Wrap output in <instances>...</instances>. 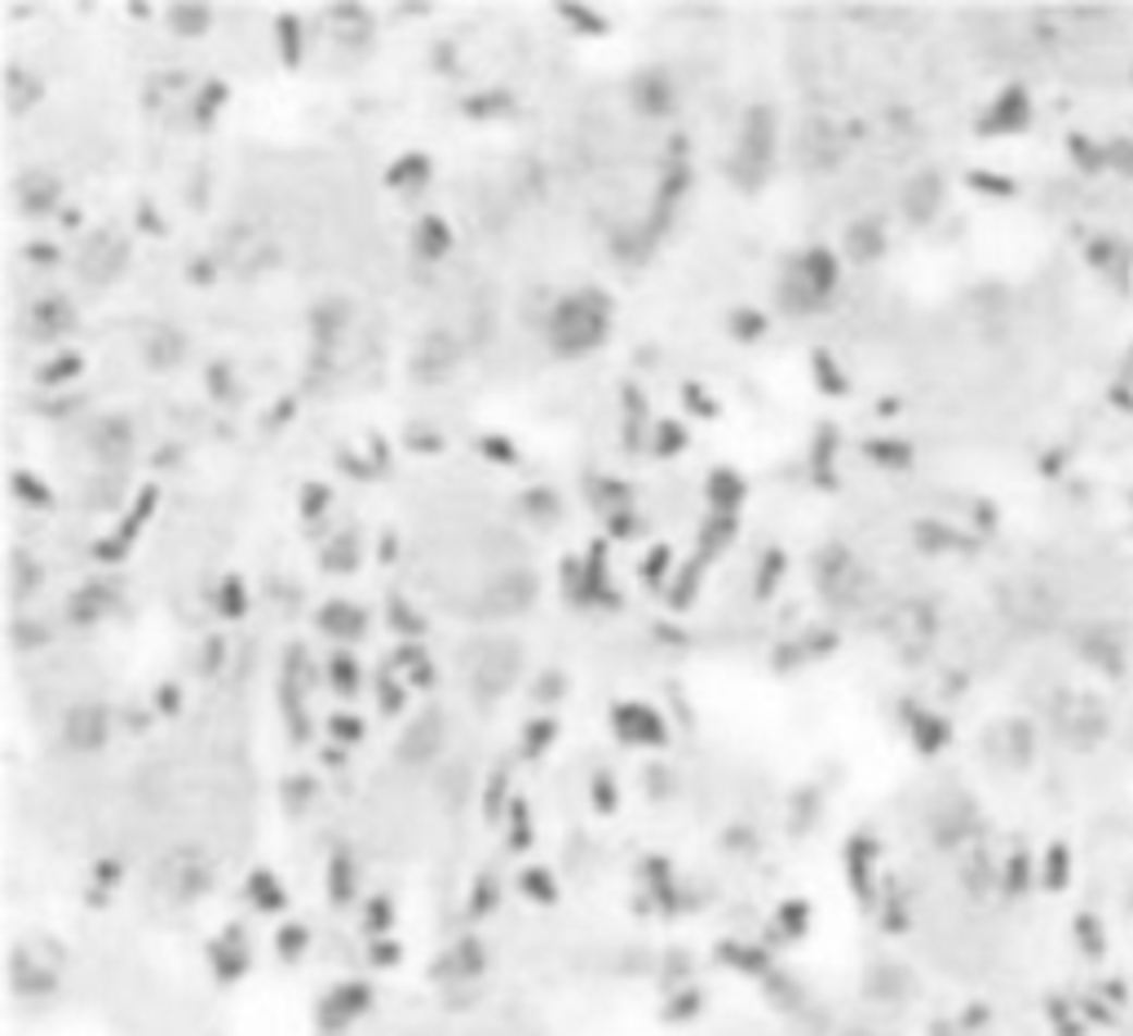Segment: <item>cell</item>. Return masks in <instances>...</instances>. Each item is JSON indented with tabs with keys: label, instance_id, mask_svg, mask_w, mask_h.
<instances>
[{
	"label": "cell",
	"instance_id": "obj_7",
	"mask_svg": "<svg viewBox=\"0 0 1133 1036\" xmlns=\"http://www.w3.org/2000/svg\"><path fill=\"white\" fill-rule=\"evenodd\" d=\"M531 599H537V576H527V571H505L496 585H488V594H483V612L488 616H518V612H527L531 607Z\"/></svg>",
	"mask_w": 1133,
	"mask_h": 1036
},
{
	"label": "cell",
	"instance_id": "obj_48",
	"mask_svg": "<svg viewBox=\"0 0 1133 1036\" xmlns=\"http://www.w3.org/2000/svg\"><path fill=\"white\" fill-rule=\"evenodd\" d=\"M598 492H607V501H612V505H625V501H629V492H625L620 483H603Z\"/></svg>",
	"mask_w": 1133,
	"mask_h": 1036
},
{
	"label": "cell",
	"instance_id": "obj_47",
	"mask_svg": "<svg viewBox=\"0 0 1133 1036\" xmlns=\"http://www.w3.org/2000/svg\"><path fill=\"white\" fill-rule=\"evenodd\" d=\"M390 612H394V620H398V625H404V629H408V633H417V629H421V625H417V616H412V612H408V607H404V603H398V599H394V603H390Z\"/></svg>",
	"mask_w": 1133,
	"mask_h": 1036
},
{
	"label": "cell",
	"instance_id": "obj_16",
	"mask_svg": "<svg viewBox=\"0 0 1133 1036\" xmlns=\"http://www.w3.org/2000/svg\"><path fill=\"white\" fill-rule=\"evenodd\" d=\"M319 629L332 633V638H359L364 633V612L350 607V603H328L319 612Z\"/></svg>",
	"mask_w": 1133,
	"mask_h": 1036
},
{
	"label": "cell",
	"instance_id": "obj_15",
	"mask_svg": "<svg viewBox=\"0 0 1133 1036\" xmlns=\"http://www.w3.org/2000/svg\"><path fill=\"white\" fill-rule=\"evenodd\" d=\"M797 271L806 275V284L820 293V297H828L833 293V284H837V262H833V252L828 248H811L802 262H797Z\"/></svg>",
	"mask_w": 1133,
	"mask_h": 1036
},
{
	"label": "cell",
	"instance_id": "obj_44",
	"mask_svg": "<svg viewBox=\"0 0 1133 1036\" xmlns=\"http://www.w3.org/2000/svg\"><path fill=\"white\" fill-rule=\"evenodd\" d=\"M505 107V98H475V102H465V111L470 115H492V111H501Z\"/></svg>",
	"mask_w": 1133,
	"mask_h": 1036
},
{
	"label": "cell",
	"instance_id": "obj_12",
	"mask_svg": "<svg viewBox=\"0 0 1133 1036\" xmlns=\"http://www.w3.org/2000/svg\"><path fill=\"white\" fill-rule=\"evenodd\" d=\"M102 736H107V714L98 704H81L76 714L66 718V740L81 744V749H94Z\"/></svg>",
	"mask_w": 1133,
	"mask_h": 1036
},
{
	"label": "cell",
	"instance_id": "obj_22",
	"mask_svg": "<svg viewBox=\"0 0 1133 1036\" xmlns=\"http://www.w3.org/2000/svg\"><path fill=\"white\" fill-rule=\"evenodd\" d=\"M426 177H430V156H404V160H394L390 173H385L390 186H417Z\"/></svg>",
	"mask_w": 1133,
	"mask_h": 1036
},
{
	"label": "cell",
	"instance_id": "obj_28",
	"mask_svg": "<svg viewBox=\"0 0 1133 1036\" xmlns=\"http://www.w3.org/2000/svg\"><path fill=\"white\" fill-rule=\"evenodd\" d=\"M218 612L226 616V620H239L244 612H248V599H244V585L231 576V580H222V590H218Z\"/></svg>",
	"mask_w": 1133,
	"mask_h": 1036
},
{
	"label": "cell",
	"instance_id": "obj_25",
	"mask_svg": "<svg viewBox=\"0 0 1133 1036\" xmlns=\"http://www.w3.org/2000/svg\"><path fill=\"white\" fill-rule=\"evenodd\" d=\"M417 248H421L426 257H443V252L452 248V231H447L439 218H426V222L417 226Z\"/></svg>",
	"mask_w": 1133,
	"mask_h": 1036
},
{
	"label": "cell",
	"instance_id": "obj_23",
	"mask_svg": "<svg viewBox=\"0 0 1133 1036\" xmlns=\"http://www.w3.org/2000/svg\"><path fill=\"white\" fill-rule=\"evenodd\" d=\"M5 85H10V111H27V107L40 98V81H36V76H27L23 67H10Z\"/></svg>",
	"mask_w": 1133,
	"mask_h": 1036
},
{
	"label": "cell",
	"instance_id": "obj_3",
	"mask_svg": "<svg viewBox=\"0 0 1133 1036\" xmlns=\"http://www.w3.org/2000/svg\"><path fill=\"white\" fill-rule=\"evenodd\" d=\"M124 267H128V239H124V235H115V231H94V235L81 244L76 271H81L89 284H111V280H120Z\"/></svg>",
	"mask_w": 1133,
	"mask_h": 1036
},
{
	"label": "cell",
	"instance_id": "obj_27",
	"mask_svg": "<svg viewBox=\"0 0 1133 1036\" xmlns=\"http://www.w3.org/2000/svg\"><path fill=\"white\" fill-rule=\"evenodd\" d=\"M730 536H736V518L730 514H717L713 523H704V536H700V554H713V550H722Z\"/></svg>",
	"mask_w": 1133,
	"mask_h": 1036
},
{
	"label": "cell",
	"instance_id": "obj_11",
	"mask_svg": "<svg viewBox=\"0 0 1133 1036\" xmlns=\"http://www.w3.org/2000/svg\"><path fill=\"white\" fill-rule=\"evenodd\" d=\"M19 200L27 213H49L58 205V177L45 173V169H32L19 177Z\"/></svg>",
	"mask_w": 1133,
	"mask_h": 1036
},
{
	"label": "cell",
	"instance_id": "obj_35",
	"mask_svg": "<svg viewBox=\"0 0 1133 1036\" xmlns=\"http://www.w3.org/2000/svg\"><path fill=\"white\" fill-rule=\"evenodd\" d=\"M762 563H766V567H762V580H758V594L766 599V594H771V585H775V576H784V554H779V550H771Z\"/></svg>",
	"mask_w": 1133,
	"mask_h": 1036
},
{
	"label": "cell",
	"instance_id": "obj_1",
	"mask_svg": "<svg viewBox=\"0 0 1133 1036\" xmlns=\"http://www.w3.org/2000/svg\"><path fill=\"white\" fill-rule=\"evenodd\" d=\"M607 297L598 293H571L550 314V342L558 355H584L607 337Z\"/></svg>",
	"mask_w": 1133,
	"mask_h": 1036
},
{
	"label": "cell",
	"instance_id": "obj_19",
	"mask_svg": "<svg viewBox=\"0 0 1133 1036\" xmlns=\"http://www.w3.org/2000/svg\"><path fill=\"white\" fill-rule=\"evenodd\" d=\"M616 723H620V731H625V736H633V740H638V736H642L646 744H655V740H660V723L646 714L642 704H625L620 714H616Z\"/></svg>",
	"mask_w": 1133,
	"mask_h": 1036
},
{
	"label": "cell",
	"instance_id": "obj_21",
	"mask_svg": "<svg viewBox=\"0 0 1133 1036\" xmlns=\"http://www.w3.org/2000/svg\"><path fill=\"white\" fill-rule=\"evenodd\" d=\"M209 10L205 5H173L169 10V27L177 32V36H205L209 32Z\"/></svg>",
	"mask_w": 1133,
	"mask_h": 1036
},
{
	"label": "cell",
	"instance_id": "obj_31",
	"mask_svg": "<svg viewBox=\"0 0 1133 1036\" xmlns=\"http://www.w3.org/2000/svg\"><path fill=\"white\" fill-rule=\"evenodd\" d=\"M76 372H81V359H76V355H62L58 363L40 368V385H58V381H66V377H76Z\"/></svg>",
	"mask_w": 1133,
	"mask_h": 1036
},
{
	"label": "cell",
	"instance_id": "obj_14",
	"mask_svg": "<svg viewBox=\"0 0 1133 1036\" xmlns=\"http://www.w3.org/2000/svg\"><path fill=\"white\" fill-rule=\"evenodd\" d=\"M779 306H784L788 314H811L815 306H824V297H820V293L806 284V275H802V271L792 267V271L779 280Z\"/></svg>",
	"mask_w": 1133,
	"mask_h": 1036
},
{
	"label": "cell",
	"instance_id": "obj_13",
	"mask_svg": "<svg viewBox=\"0 0 1133 1036\" xmlns=\"http://www.w3.org/2000/svg\"><path fill=\"white\" fill-rule=\"evenodd\" d=\"M128 443H133V434H128V421H124V417L98 421V430H94V452H98L102 461H124V457H128Z\"/></svg>",
	"mask_w": 1133,
	"mask_h": 1036
},
{
	"label": "cell",
	"instance_id": "obj_36",
	"mask_svg": "<svg viewBox=\"0 0 1133 1036\" xmlns=\"http://www.w3.org/2000/svg\"><path fill=\"white\" fill-rule=\"evenodd\" d=\"M14 488H19V496H23V501L49 505V488H45L40 479H32V474H14Z\"/></svg>",
	"mask_w": 1133,
	"mask_h": 1036
},
{
	"label": "cell",
	"instance_id": "obj_45",
	"mask_svg": "<svg viewBox=\"0 0 1133 1036\" xmlns=\"http://www.w3.org/2000/svg\"><path fill=\"white\" fill-rule=\"evenodd\" d=\"M323 505H328V492H323V488H306V501H301V509H306V514L315 518V514H319Z\"/></svg>",
	"mask_w": 1133,
	"mask_h": 1036
},
{
	"label": "cell",
	"instance_id": "obj_41",
	"mask_svg": "<svg viewBox=\"0 0 1133 1036\" xmlns=\"http://www.w3.org/2000/svg\"><path fill=\"white\" fill-rule=\"evenodd\" d=\"M869 452H873L877 461H895V466H899V461H908L899 443H869Z\"/></svg>",
	"mask_w": 1133,
	"mask_h": 1036
},
{
	"label": "cell",
	"instance_id": "obj_24",
	"mask_svg": "<svg viewBox=\"0 0 1133 1036\" xmlns=\"http://www.w3.org/2000/svg\"><path fill=\"white\" fill-rule=\"evenodd\" d=\"M143 359H147L151 368H173V363L182 359V337H177V333H156V337L147 342Z\"/></svg>",
	"mask_w": 1133,
	"mask_h": 1036
},
{
	"label": "cell",
	"instance_id": "obj_20",
	"mask_svg": "<svg viewBox=\"0 0 1133 1036\" xmlns=\"http://www.w3.org/2000/svg\"><path fill=\"white\" fill-rule=\"evenodd\" d=\"M846 244H850V252L859 257V262H873V257L882 252V226L877 222H859V226L846 231Z\"/></svg>",
	"mask_w": 1133,
	"mask_h": 1036
},
{
	"label": "cell",
	"instance_id": "obj_42",
	"mask_svg": "<svg viewBox=\"0 0 1133 1036\" xmlns=\"http://www.w3.org/2000/svg\"><path fill=\"white\" fill-rule=\"evenodd\" d=\"M815 368H820V372H824V381H828V395H841V391H846V385H841V377H837V372H833V363H828V355H815Z\"/></svg>",
	"mask_w": 1133,
	"mask_h": 1036
},
{
	"label": "cell",
	"instance_id": "obj_9",
	"mask_svg": "<svg viewBox=\"0 0 1133 1036\" xmlns=\"http://www.w3.org/2000/svg\"><path fill=\"white\" fill-rule=\"evenodd\" d=\"M633 107H638L642 115H674V107H678L674 81L664 76V72H642V76L633 81Z\"/></svg>",
	"mask_w": 1133,
	"mask_h": 1036
},
{
	"label": "cell",
	"instance_id": "obj_2",
	"mask_svg": "<svg viewBox=\"0 0 1133 1036\" xmlns=\"http://www.w3.org/2000/svg\"><path fill=\"white\" fill-rule=\"evenodd\" d=\"M771 156H775V115H771V107H753L740 124V147H736V160H730V173L744 186H758L771 169Z\"/></svg>",
	"mask_w": 1133,
	"mask_h": 1036
},
{
	"label": "cell",
	"instance_id": "obj_34",
	"mask_svg": "<svg viewBox=\"0 0 1133 1036\" xmlns=\"http://www.w3.org/2000/svg\"><path fill=\"white\" fill-rule=\"evenodd\" d=\"M280 49L288 62L301 58V36H297V18H280Z\"/></svg>",
	"mask_w": 1133,
	"mask_h": 1036
},
{
	"label": "cell",
	"instance_id": "obj_10",
	"mask_svg": "<svg viewBox=\"0 0 1133 1036\" xmlns=\"http://www.w3.org/2000/svg\"><path fill=\"white\" fill-rule=\"evenodd\" d=\"M456 359H460L456 342H452L447 333H430V337L421 342V355H417V377L439 381V377H447V372L456 368Z\"/></svg>",
	"mask_w": 1133,
	"mask_h": 1036
},
{
	"label": "cell",
	"instance_id": "obj_39",
	"mask_svg": "<svg viewBox=\"0 0 1133 1036\" xmlns=\"http://www.w3.org/2000/svg\"><path fill=\"white\" fill-rule=\"evenodd\" d=\"M527 514H541V518L554 514V496H550V488H537V492L527 496Z\"/></svg>",
	"mask_w": 1133,
	"mask_h": 1036
},
{
	"label": "cell",
	"instance_id": "obj_8",
	"mask_svg": "<svg viewBox=\"0 0 1133 1036\" xmlns=\"http://www.w3.org/2000/svg\"><path fill=\"white\" fill-rule=\"evenodd\" d=\"M27 329H32L36 342H53V337H62V333L76 329V310H72V301H62V297H40V301L32 306Z\"/></svg>",
	"mask_w": 1133,
	"mask_h": 1036
},
{
	"label": "cell",
	"instance_id": "obj_18",
	"mask_svg": "<svg viewBox=\"0 0 1133 1036\" xmlns=\"http://www.w3.org/2000/svg\"><path fill=\"white\" fill-rule=\"evenodd\" d=\"M709 501H713L722 514H730V509L744 501V479L730 474V470H713V474H709Z\"/></svg>",
	"mask_w": 1133,
	"mask_h": 1036
},
{
	"label": "cell",
	"instance_id": "obj_37",
	"mask_svg": "<svg viewBox=\"0 0 1133 1036\" xmlns=\"http://www.w3.org/2000/svg\"><path fill=\"white\" fill-rule=\"evenodd\" d=\"M332 682H337L342 691H355V682H359V674H355V665L342 656V661H332Z\"/></svg>",
	"mask_w": 1133,
	"mask_h": 1036
},
{
	"label": "cell",
	"instance_id": "obj_32",
	"mask_svg": "<svg viewBox=\"0 0 1133 1036\" xmlns=\"http://www.w3.org/2000/svg\"><path fill=\"white\" fill-rule=\"evenodd\" d=\"M682 443H687V430H682V425H674V421L660 425V443H655L660 457H674V452H682Z\"/></svg>",
	"mask_w": 1133,
	"mask_h": 1036
},
{
	"label": "cell",
	"instance_id": "obj_29",
	"mask_svg": "<svg viewBox=\"0 0 1133 1036\" xmlns=\"http://www.w3.org/2000/svg\"><path fill=\"white\" fill-rule=\"evenodd\" d=\"M36 585H40V567H32V563L19 554V558H14V594L27 599Z\"/></svg>",
	"mask_w": 1133,
	"mask_h": 1036
},
{
	"label": "cell",
	"instance_id": "obj_26",
	"mask_svg": "<svg viewBox=\"0 0 1133 1036\" xmlns=\"http://www.w3.org/2000/svg\"><path fill=\"white\" fill-rule=\"evenodd\" d=\"M323 563H328V571H355L359 567V541L346 532V536H337L328 550H323Z\"/></svg>",
	"mask_w": 1133,
	"mask_h": 1036
},
{
	"label": "cell",
	"instance_id": "obj_33",
	"mask_svg": "<svg viewBox=\"0 0 1133 1036\" xmlns=\"http://www.w3.org/2000/svg\"><path fill=\"white\" fill-rule=\"evenodd\" d=\"M700 567H704V554H700V558H695V563L682 571V580H678V590H674V603H678V607H687V603H691V594H695V580H700Z\"/></svg>",
	"mask_w": 1133,
	"mask_h": 1036
},
{
	"label": "cell",
	"instance_id": "obj_4",
	"mask_svg": "<svg viewBox=\"0 0 1133 1036\" xmlns=\"http://www.w3.org/2000/svg\"><path fill=\"white\" fill-rule=\"evenodd\" d=\"M841 156H846L841 128H837L833 120H824V115H811V120L802 124V138H797V160H802V169H811V173H833V169L841 164Z\"/></svg>",
	"mask_w": 1133,
	"mask_h": 1036
},
{
	"label": "cell",
	"instance_id": "obj_43",
	"mask_svg": "<svg viewBox=\"0 0 1133 1036\" xmlns=\"http://www.w3.org/2000/svg\"><path fill=\"white\" fill-rule=\"evenodd\" d=\"M664 567H669V550H651V558H646V580H660Z\"/></svg>",
	"mask_w": 1133,
	"mask_h": 1036
},
{
	"label": "cell",
	"instance_id": "obj_46",
	"mask_svg": "<svg viewBox=\"0 0 1133 1036\" xmlns=\"http://www.w3.org/2000/svg\"><path fill=\"white\" fill-rule=\"evenodd\" d=\"M483 447L492 452V461H505V466H514V447H509V443H501V439H488Z\"/></svg>",
	"mask_w": 1133,
	"mask_h": 1036
},
{
	"label": "cell",
	"instance_id": "obj_38",
	"mask_svg": "<svg viewBox=\"0 0 1133 1036\" xmlns=\"http://www.w3.org/2000/svg\"><path fill=\"white\" fill-rule=\"evenodd\" d=\"M762 329H766V323H762L758 310H740V314H736V333H740V337H758Z\"/></svg>",
	"mask_w": 1133,
	"mask_h": 1036
},
{
	"label": "cell",
	"instance_id": "obj_50",
	"mask_svg": "<svg viewBox=\"0 0 1133 1036\" xmlns=\"http://www.w3.org/2000/svg\"><path fill=\"white\" fill-rule=\"evenodd\" d=\"M381 700H385V708H398V687L381 682Z\"/></svg>",
	"mask_w": 1133,
	"mask_h": 1036
},
{
	"label": "cell",
	"instance_id": "obj_17",
	"mask_svg": "<svg viewBox=\"0 0 1133 1036\" xmlns=\"http://www.w3.org/2000/svg\"><path fill=\"white\" fill-rule=\"evenodd\" d=\"M107 612H111V590L107 585H85L72 603H66V616H72L76 625H94Z\"/></svg>",
	"mask_w": 1133,
	"mask_h": 1036
},
{
	"label": "cell",
	"instance_id": "obj_49",
	"mask_svg": "<svg viewBox=\"0 0 1133 1036\" xmlns=\"http://www.w3.org/2000/svg\"><path fill=\"white\" fill-rule=\"evenodd\" d=\"M612 528H616V536H629V532H633V518L616 514V518H612Z\"/></svg>",
	"mask_w": 1133,
	"mask_h": 1036
},
{
	"label": "cell",
	"instance_id": "obj_5",
	"mask_svg": "<svg viewBox=\"0 0 1133 1036\" xmlns=\"http://www.w3.org/2000/svg\"><path fill=\"white\" fill-rule=\"evenodd\" d=\"M815 580H820V590H824L828 603H859V594H863V571H859L854 554L837 550V545L820 554Z\"/></svg>",
	"mask_w": 1133,
	"mask_h": 1036
},
{
	"label": "cell",
	"instance_id": "obj_51",
	"mask_svg": "<svg viewBox=\"0 0 1133 1036\" xmlns=\"http://www.w3.org/2000/svg\"><path fill=\"white\" fill-rule=\"evenodd\" d=\"M337 731H342V736H359V723H350V718H342V723H337Z\"/></svg>",
	"mask_w": 1133,
	"mask_h": 1036
},
{
	"label": "cell",
	"instance_id": "obj_40",
	"mask_svg": "<svg viewBox=\"0 0 1133 1036\" xmlns=\"http://www.w3.org/2000/svg\"><path fill=\"white\" fill-rule=\"evenodd\" d=\"M563 18H571V23H580V27H584V32H589V36H593V32H607V18H593V14H584V10H576V5H571V10H563Z\"/></svg>",
	"mask_w": 1133,
	"mask_h": 1036
},
{
	"label": "cell",
	"instance_id": "obj_6",
	"mask_svg": "<svg viewBox=\"0 0 1133 1036\" xmlns=\"http://www.w3.org/2000/svg\"><path fill=\"white\" fill-rule=\"evenodd\" d=\"M514 674H518V646L514 642H488V646H479V656H475V691L479 695H501V691H509V682H514Z\"/></svg>",
	"mask_w": 1133,
	"mask_h": 1036
},
{
	"label": "cell",
	"instance_id": "obj_30",
	"mask_svg": "<svg viewBox=\"0 0 1133 1036\" xmlns=\"http://www.w3.org/2000/svg\"><path fill=\"white\" fill-rule=\"evenodd\" d=\"M929 205H935V182H912V190H908V209H912V218H925L929 213Z\"/></svg>",
	"mask_w": 1133,
	"mask_h": 1036
}]
</instances>
